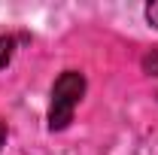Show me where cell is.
Returning <instances> with one entry per match:
<instances>
[{
    "instance_id": "6da1fadb",
    "label": "cell",
    "mask_w": 158,
    "mask_h": 155,
    "mask_svg": "<svg viewBox=\"0 0 158 155\" xmlns=\"http://www.w3.org/2000/svg\"><path fill=\"white\" fill-rule=\"evenodd\" d=\"M82 94H85V79H82V73L64 70L58 76V82L52 85V100H49V128L52 131H64L73 122V113H76Z\"/></svg>"
},
{
    "instance_id": "277c9868",
    "label": "cell",
    "mask_w": 158,
    "mask_h": 155,
    "mask_svg": "<svg viewBox=\"0 0 158 155\" xmlns=\"http://www.w3.org/2000/svg\"><path fill=\"white\" fill-rule=\"evenodd\" d=\"M6 143V125H3V119H0V146Z\"/></svg>"
},
{
    "instance_id": "3957f363",
    "label": "cell",
    "mask_w": 158,
    "mask_h": 155,
    "mask_svg": "<svg viewBox=\"0 0 158 155\" xmlns=\"http://www.w3.org/2000/svg\"><path fill=\"white\" fill-rule=\"evenodd\" d=\"M146 19H149V24L158 27V3H149V6H146Z\"/></svg>"
},
{
    "instance_id": "7a4b0ae2",
    "label": "cell",
    "mask_w": 158,
    "mask_h": 155,
    "mask_svg": "<svg viewBox=\"0 0 158 155\" xmlns=\"http://www.w3.org/2000/svg\"><path fill=\"white\" fill-rule=\"evenodd\" d=\"M12 52H15V40L12 37H0V70L12 61Z\"/></svg>"
}]
</instances>
